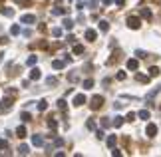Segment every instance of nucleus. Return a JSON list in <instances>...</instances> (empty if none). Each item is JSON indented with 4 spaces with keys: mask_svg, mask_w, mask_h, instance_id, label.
Wrapping results in <instances>:
<instances>
[{
    "mask_svg": "<svg viewBox=\"0 0 161 157\" xmlns=\"http://www.w3.org/2000/svg\"><path fill=\"white\" fill-rule=\"evenodd\" d=\"M20 22H22V24H34L36 22V16H34V14H24L22 18H20Z\"/></svg>",
    "mask_w": 161,
    "mask_h": 157,
    "instance_id": "7ed1b4c3",
    "label": "nucleus"
},
{
    "mask_svg": "<svg viewBox=\"0 0 161 157\" xmlns=\"http://www.w3.org/2000/svg\"><path fill=\"white\" fill-rule=\"evenodd\" d=\"M90 105H92V110H100V107L104 105V98H102V96H93Z\"/></svg>",
    "mask_w": 161,
    "mask_h": 157,
    "instance_id": "f03ea898",
    "label": "nucleus"
},
{
    "mask_svg": "<svg viewBox=\"0 0 161 157\" xmlns=\"http://www.w3.org/2000/svg\"><path fill=\"white\" fill-rule=\"evenodd\" d=\"M6 147H8V143H6L4 139H0V149H6Z\"/></svg>",
    "mask_w": 161,
    "mask_h": 157,
    "instance_id": "72a5a7b5",
    "label": "nucleus"
},
{
    "mask_svg": "<svg viewBox=\"0 0 161 157\" xmlns=\"http://www.w3.org/2000/svg\"><path fill=\"white\" fill-rule=\"evenodd\" d=\"M48 125H50L52 129H56V127H58V124H56V121H54V119H50V121H48Z\"/></svg>",
    "mask_w": 161,
    "mask_h": 157,
    "instance_id": "2f4dec72",
    "label": "nucleus"
},
{
    "mask_svg": "<svg viewBox=\"0 0 161 157\" xmlns=\"http://www.w3.org/2000/svg\"><path fill=\"white\" fill-rule=\"evenodd\" d=\"M28 151H30L28 145H20V147H18V153H20V155H28Z\"/></svg>",
    "mask_w": 161,
    "mask_h": 157,
    "instance_id": "2eb2a0df",
    "label": "nucleus"
},
{
    "mask_svg": "<svg viewBox=\"0 0 161 157\" xmlns=\"http://www.w3.org/2000/svg\"><path fill=\"white\" fill-rule=\"evenodd\" d=\"M42 78V74H40V70L38 68H34L32 72H30V80H40Z\"/></svg>",
    "mask_w": 161,
    "mask_h": 157,
    "instance_id": "1a4fd4ad",
    "label": "nucleus"
},
{
    "mask_svg": "<svg viewBox=\"0 0 161 157\" xmlns=\"http://www.w3.org/2000/svg\"><path fill=\"white\" fill-rule=\"evenodd\" d=\"M36 60H38L36 56H30V58H28V66H34V64H36Z\"/></svg>",
    "mask_w": 161,
    "mask_h": 157,
    "instance_id": "cd10ccee",
    "label": "nucleus"
},
{
    "mask_svg": "<svg viewBox=\"0 0 161 157\" xmlns=\"http://www.w3.org/2000/svg\"><path fill=\"white\" fill-rule=\"evenodd\" d=\"M107 125H109V119L104 117V119H102V127H107Z\"/></svg>",
    "mask_w": 161,
    "mask_h": 157,
    "instance_id": "473e14b6",
    "label": "nucleus"
},
{
    "mask_svg": "<svg viewBox=\"0 0 161 157\" xmlns=\"http://www.w3.org/2000/svg\"><path fill=\"white\" fill-rule=\"evenodd\" d=\"M115 4H117V6H123V4H125V0H115Z\"/></svg>",
    "mask_w": 161,
    "mask_h": 157,
    "instance_id": "4c0bfd02",
    "label": "nucleus"
},
{
    "mask_svg": "<svg viewBox=\"0 0 161 157\" xmlns=\"http://www.w3.org/2000/svg\"><path fill=\"white\" fill-rule=\"evenodd\" d=\"M139 117H141V119H149V112H147V110H141V112H139Z\"/></svg>",
    "mask_w": 161,
    "mask_h": 157,
    "instance_id": "4be33fe9",
    "label": "nucleus"
},
{
    "mask_svg": "<svg viewBox=\"0 0 161 157\" xmlns=\"http://www.w3.org/2000/svg\"><path fill=\"white\" fill-rule=\"evenodd\" d=\"M107 28H109V24L105 22V20H102V22H100V30H104V32H105Z\"/></svg>",
    "mask_w": 161,
    "mask_h": 157,
    "instance_id": "393cba45",
    "label": "nucleus"
},
{
    "mask_svg": "<svg viewBox=\"0 0 161 157\" xmlns=\"http://www.w3.org/2000/svg\"><path fill=\"white\" fill-rule=\"evenodd\" d=\"M115 141H117L115 135H109V137H107V145H109V147H115Z\"/></svg>",
    "mask_w": 161,
    "mask_h": 157,
    "instance_id": "f3484780",
    "label": "nucleus"
},
{
    "mask_svg": "<svg viewBox=\"0 0 161 157\" xmlns=\"http://www.w3.org/2000/svg\"><path fill=\"white\" fill-rule=\"evenodd\" d=\"M86 103V96L84 94H78L76 98H74V105H84Z\"/></svg>",
    "mask_w": 161,
    "mask_h": 157,
    "instance_id": "39448f33",
    "label": "nucleus"
},
{
    "mask_svg": "<svg viewBox=\"0 0 161 157\" xmlns=\"http://www.w3.org/2000/svg\"><path fill=\"white\" fill-rule=\"evenodd\" d=\"M95 38H98V32H95V30H86V40L93 42Z\"/></svg>",
    "mask_w": 161,
    "mask_h": 157,
    "instance_id": "6e6552de",
    "label": "nucleus"
},
{
    "mask_svg": "<svg viewBox=\"0 0 161 157\" xmlns=\"http://www.w3.org/2000/svg\"><path fill=\"white\" fill-rule=\"evenodd\" d=\"M20 117H22V121H30V117H32V115H30L28 112H24L22 115H20Z\"/></svg>",
    "mask_w": 161,
    "mask_h": 157,
    "instance_id": "a878e982",
    "label": "nucleus"
},
{
    "mask_svg": "<svg viewBox=\"0 0 161 157\" xmlns=\"http://www.w3.org/2000/svg\"><path fill=\"white\" fill-rule=\"evenodd\" d=\"M46 107H48V101H46V100H42L40 103H38V110H40V112H44Z\"/></svg>",
    "mask_w": 161,
    "mask_h": 157,
    "instance_id": "412c9836",
    "label": "nucleus"
},
{
    "mask_svg": "<svg viewBox=\"0 0 161 157\" xmlns=\"http://www.w3.org/2000/svg\"><path fill=\"white\" fill-rule=\"evenodd\" d=\"M74 54H84V46H74Z\"/></svg>",
    "mask_w": 161,
    "mask_h": 157,
    "instance_id": "b1692460",
    "label": "nucleus"
},
{
    "mask_svg": "<svg viewBox=\"0 0 161 157\" xmlns=\"http://www.w3.org/2000/svg\"><path fill=\"white\" fill-rule=\"evenodd\" d=\"M112 2H114V0H104V4H105V6H107V4H112Z\"/></svg>",
    "mask_w": 161,
    "mask_h": 157,
    "instance_id": "58836bf2",
    "label": "nucleus"
},
{
    "mask_svg": "<svg viewBox=\"0 0 161 157\" xmlns=\"http://www.w3.org/2000/svg\"><path fill=\"white\" fill-rule=\"evenodd\" d=\"M10 34H14V36H16V34H20V28H18V26L14 24V26L10 28Z\"/></svg>",
    "mask_w": 161,
    "mask_h": 157,
    "instance_id": "bb28decb",
    "label": "nucleus"
},
{
    "mask_svg": "<svg viewBox=\"0 0 161 157\" xmlns=\"http://www.w3.org/2000/svg\"><path fill=\"white\" fill-rule=\"evenodd\" d=\"M145 133H147V137H155V135H157V125L149 124L147 125V129H145Z\"/></svg>",
    "mask_w": 161,
    "mask_h": 157,
    "instance_id": "20e7f679",
    "label": "nucleus"
},
{
    "mask_svg": "<svg viewBox=\"0 0 161 157\" xmlns=\"http://www.w3.org/2000/svg\"><path fill=\"white\" fill-rule=\"evenodd\" d=\"M141 16L149 20V18H151V10H149V8H141Z\"/></svg>",
    "mask_w": 161,
    "mask_h": 157,
    "instance_id": "4468645a",
    "label": "nucleus"
},
{
    "mask_svg": "<svg viewBox=\"0 0 161 157\" xmlns=\"http://www.w3.org/2000/svg\"><path fill=\"white\" fill-rule=\"evenodd\" d=\"M117 80H125V72H119L117 74Z\"/></svg>",
    "mask_w": 161,
    "mask_h": 157,
    "instance_id": "c9c22d12",
    "label": "nucleus"
},
{
    "mask_svg": "<svg viewBox=\"0 0 161 157\" xmlns=\"http://www.w3.org/2000/svg\"><path fill=\"white\" fill-rule=\"evenodd\" d=\"M121 124H123V117H121V115L114 117V125H115V127H121Z\"/></svg>",
    "mask_w": 161,
    "mask_h": 157,
    "instance_id": "ddd939ff",
    "label": "nucleus"
},
{
    "mask_svg": "<svg viewBox=\"0 0 161 157\" xmlns=\"http://www.w3.org/2000/svg\"><path fill=\"white\" fill-rule=\"evenodd\" d=\"M149 76H151V78H155V76H159V68H157V66L149 68Z\"/></svg>",
    "mask_w": 161,
    "mask_h": 157,
    "instance_id": "f8f14e48",
    "label": "nucleus"
},
{
    "mask_svg": "<svg viewBox=\"0 0 161 157\" xmlns=\"http://www.w3.org/2000/svg\"><path fill=\"white\" fill-rule=\"evenodd\" d=\"M66 8H54V10H52V14H56V16H60V14H66Z\"/></svg>",
    "mask_w": 161,
    "mask_h": 157,
    "instance_id": "aec40b11",
    "label": "nucleus"
},
{
    "mask_svg": "<svg viewBox=\"0 0 161 157\" xmlns=\"http://www.w3.org/2000/svg\"><path fill=\"white\" fill-rule=\"evenodd\" d=\"M127 26H129L131 30H137L139 26H141V20L135 18V16H129V18H127Z\"/></svg>",
    "mask_w": 161,
    "mask_h": 157,
    "instance_id": "f257e3e1",
    "label": "nucleus"
},
{
    "mask_svg": "<svg viewBox=\"0 0 161 157\" xmlns=\"http://www.w3.org/2000/svg\"><path fill=\"white\" fill-rule=\"evenodd\" d=\"M16 133H18V137H20V139H22V137H26V127H24V125H20V127L16 129Z\"/></svg>",
    "mask_w": 161,
    "mask_h": 157,
    "instance_id": "9b49d317",
    "label": "nucleus"
},
{
    "mask_svg": "<svg viewBox=\"0 0 161 157\" xmlns=\"http://www.w3.org/2000/svg\"><path fill=\"white\" fill-rule=\"evenodd\" d=\"M46 82H48V86H54V84H56V78H48Z\"/></svg>",
    "mask_w": 161,
    "mask_h": 157,
    "instance_id": "f704fd0d",
    "label": "nucleus"
},
{
    "mask_svg": "<svg viewBox=\"0 0 161 157\" xmlns=\"http://www.w3.org/2000/svg\"><path fill=\"white\" fill-rule=\"evenodd\" d=\"M32 143L36 147H42L44 145V139H42V135H32Z\"/></svg>",
    "mask_w": 161,
    "mask_h": 157,
    "instance_id": "423d86ee",
    "label": "nucleus"
},
{
    "mask_svg": "<svg viewBox=\"0 0 161 157\" xmlns=\"http://www.w3.org/2000/svg\"><path fill=\"white\" fill-rule=\"evenodd\" d=\"M58 107H60V110H66V101L60 100V101H58Z\"/></svg>",
    "mask_w": 161,
    "mask_h": 157,
    "instance_id": "c756f323",
    "label": "nucleus"
},
{
    "mask_svg": "<svg viewBox=\"0 0 161 157\" xmlns=\"http://www.w3.org/2000/svg\"><path fill=\"white\" fill-rule=\"evenodd\" d=\"M139 68V62L135 58H131V60H127V70H137Z\"/></svg>",
    "mask_w": 161,
    "mask_h": 157,
    "instance_id": "0eeeda50",
    "label": "nucleus"
},
{
    "mask_svg": "<svg viewBox=\"0 0 161 157\" xmlns=\"http://www.w3.org/2000/svg\"><path fill=\"white\" fill-rule=\"evenodd\" d=\"M137 82H141V84H147V82H149V78H147V76H143V74H137Z\"/></svg>",
    "mask_w": 161,
    "mask_h": 157,
    "instance_id": "6ab92c4d",
    "label": "nucleus"
},
{
    "mask_svg": "<svg viewBox=\"0 0 161 157\" xmlns=\"http://www.w3.org/2000/svg\"><path fill=\"white\" fill-rule=\"evenodd\" d=\"M125 119H127V121H133V119H135V113H133V112H129Z\"/></svg>",
    "mask_w": 161,
    "mask_h": 157,
    "instance_id": "c85d7f7f",
    "label": "nucleus"
},
{
    "mask_svg": "<svg viewBox=\"0 0 161 157\" xmlns=\"http://www.w3.org/2000/svg\"><path fill=\"white\" fill-rule=\"evenodd\" d=\"M64 28H66V30H72V28H74V22H72L70 18H66V20H64Z\"/></svg>",
    "mask_w": 161,
    "mask_h": 157,
    "instance_id": "dca6fc26",
    "label": "nucleus"
},
{
    "mask_svg": "<svg viewBox=\"0 0 161 157\" xmlns=\"http://www.w3.org/2000/svg\"><path fill=\"white\" fill-rule=\"evenodd\" d=\"M112 155H114V157H119V155H121V151H117V149H114V151H112Z\"/></svg>",
    "mask_w": 161,
    "mask_h": 157,
    "instance_id": "e433bc0d",
    "label": "nucleus"
},
{
    "mask_svg": "<svg viewBox=\"0 0 161 157\" xmlns=\"http://www.w3.org/2000/svg\"><path fill=\"white\" fill-rule=\"evenodd\" d=\"M2 14L10 18V16H14V10H12V8H2Z\"/></svg>",
    "mask_w": 161,
    "mask_h": 157,
    "instance_id": "a211bd4d",
    "label": "nucleus"
},
{
    "mask_svg": "<svg viewBox=\"0 0 161 157\" xmlns=\"http://www.w3.org/2000/svg\"><path fill=\"white\" fill-rule=\"evenodd\" d=\"M52 34L58 38V36H62V30H60V28H54V30H52Z\"/></svg>",
    "mask_w": 161,
    "mask_h": 157,
    "instance_id": "7c9ffc66",
    "label": "nucleus"
},
{
    "mask_svg": "<svg viewBox=\"0 0 161 157\" xmlns=\"http://www.w3.org/2000/svg\"><path fill=\"white\" fill-rule=\"evenodd\" d=\"M84 88H86V90L93 88V80H86V82H84Z\"/></svg>",
    "mask_w": 161,
    "mask_h": 157,
    "instance_id": "5701e85b",
    "label": "nucleus"
},
{
    "mask_svg": "<svg viewBox=\"0 0 161 157\" xmlns=\"http://www.w3.org/2000/svg\"><path fill=\"white\" fill-rule=\"evenodd\" d=\"M52 68H54V70H62V68H64V62H62V60H54V62H52Z\"/></svg>",
    "mask_w": 161,
    "mask_h": 157,
    "instance_id": "9d476101",
    "label": "nucleus"
}]
</instances>
